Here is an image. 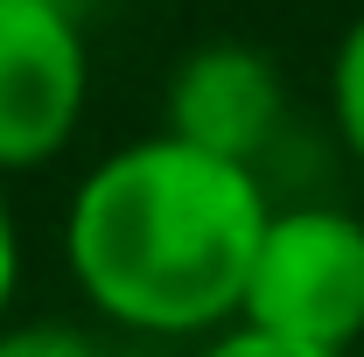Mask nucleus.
Segmentation results:
<instances>
[{"label": "nucleus", "mask_w": 364, "mask_h": 357, "mask_svg": "<svg viewBox=\"0 0 364 357\" xmlns=\"http://www.w3.org/2000/svg\"><path fill=\"white\" fill-rule=\"evenodd\" d=\"M14 280H21V231H14V203H7V176H0V322L14 302Z\"/></svg>", "instance_id": "8"}, {"label": "nucleus", "mask_w": 364, "mask_h": 357, "mask_svg": "<svg viewBox=\"0 0 364 357\" xmlns=\"http://www.w3.org/2000/svg\"><path fill=\"white\" fill-rule=\"evenodd\" d=\"M280 119H287L280 70L252 43H196L168 70V134L189 147L259 169V154L280 140Z\"/></svg>", "instance_id": "4"}, {"label": "nucleus", "mask_w": 364, "mask_h": 357, "mask_svg": "<svg viewBox=\"0 0 364 357\" xmlns=\"http://www.w3.org/2000/svg\"><path fill=\"white\" fill-rule=\"evenodd\" d=\"M273 203L252 161L189 147L168 127L112 147L63 211V267L91 309L140 336L238 322Z\"/></svg>", "instance_id": "1"}, {"label": "nucleus", "mask_w": 364, "mask_h": 357, "mask_svg": "<svg viewBox=\"0 0 364 357\" xmlns=\"http://www.w3.org/2000/svg\"><path fill=\"white\" fill-rule=\"evenodd\" d=\"M196 357H336V351L287 343V336H267V329H252V322H225V329L203 336V351H196Z\"/></svg>", "instance_id": "7"}, {"label": "nucleus", "mask_w": 364, "mask_h": 357, "mask_svg": "<svg viewBox=\"0 0 364 357\" xmlns=\"http://www.w3.org/2000/svg\"><path fill=\"white\" fill-rule=\"evenodd\" d=\"M238 322L350 357L364 336V218L329 203L273 211L245 273Z\"/></svg>", "instance_id": "2"}, {"label": "nucleus", "mask_w": 364, "mask_h": 357, "mask_svg": "<svg viewBox=\"0 0 364 357\" xmlns=\"http://www.w3.org/2000/svg\"><path fill=\"white\" fill-rule=\"evenodd\" d=\"M91 98V49L70 0H0V176L56 161Z\"/></svg>", "instance_id": "3"}, {"label": "nucleus", "mask_w": 364, "mask_h": 357, "mask_svg": "<svg viewBox=\"0 0 364 357\" xmlns=\"http://www.w3.org/2000/svg\"><path fill=\"white\" fill-rule=\"evenodd\" d=\"M329 119H336V140L350 147V161L364 169V14L343 28V43L329 56Z\"/></svg>", "instance_id": "5"}, {"label": "nucleus", "mask_w": 364, "mask_h": 357, "mask_svg": "<svg viewBox=\"0 0 364 357\" xmlns=\"http://www.w3.org/2000/svg\"><path fill=\"white\" fill-rule=\"evenodd\" d=\"M0 357H112L77 322H0Z\"/></svg>", "instance_id": "6"}]
</instances>
